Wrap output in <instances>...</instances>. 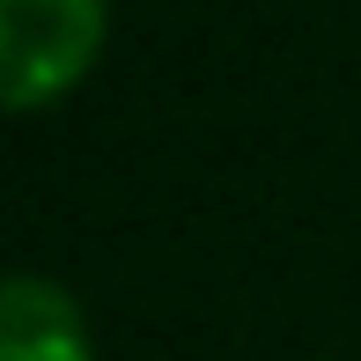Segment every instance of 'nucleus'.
Returning a JSON list of instances; mask_svg holds the SVG:
<instances>
[{"instance_id": "1", "label": "nucleus", "mask_w": 361, "mask_h": 361, "mask_svg": "<svg viewBox=\"0 0 361 361\" xmlns=\"http://www.w3.org/2000/svg\"><path fill=\"white\" fill-rule=\"evenodd\" d=\"M111 44V0H0V104L15 118L67 104Z\"/></svg>"}, {"instance_id": "2", "label": "nucleus", "mask_w": 361, "mask_h": 361, "mask_svg": "<svg viewBox=\"0 0 361 361\" xmlns=\"http://www.w3.org/2000/svg\"><path fill=\"white\" fill-rule=\"evenodd\" d=\"M0 361H96L81 295L52 273H8V288H0Z\"/></svg>"}]
</instances>
